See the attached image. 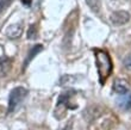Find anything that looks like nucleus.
I'll use <instances>...</instances> for the list:
<instances>
[{
    "label": "nucleus",
    "instance_id": "nucleus-1",
    "mask_svg": "<svg viewBox=\"0 0 131 130\" xmlns=\"http://www.w3.org/2000/svg\"><path fill=\"white\" fill-rule=\"evenodd\" d=\"M94 55H95V65H97L98 74H99V80L101 84H104L113 69L112 60H111L108 53H106L105 50L95 49Z\"/></svg>",
    "mask_w": 131,
    "mask_h": 130
},
{
    "label": "nucleus",
    "instance_id": "nucleus-2",
    "mask_svg": "<svg viewBox=\"0 0 131 130\" xmlns=\"http://www.w3.org/2000/svg\"><path fill=\"white\" fill-rule=\"evenodd\" d=\"M28 89L24 87H16L10 92L8 96V105H7V111L13 112L18 106L21 104V102L25 99V97L28 96Z\"/></svg>",
    "mask_w": 131,
    "mask_h": 130
},
{
    "label": "nucleus",
    "instance_id": "nucleus-3",
    "mask_svg": "<svg viewBox=\"0 0 131 130\" xmlns=\"http://www.w3.org/2000/svg\"><path fill=\"white\" fill-rule=\"evenodd\" d=\"M130 21V13L126 11H114L110 16V22L114 26H121Z\"/></svg>",
    "mask_w": 131,
    "mask_h": 130
},
{
    "label": "nucleus",
    "instance_id": "nucleus-4",
    "mask_svg": "<svg viewBox=\"0 0 131 130\" xmlns=\"http://www.w3.org/2000/svg\"><path fill=\"white\" fill-rule=\"evenodd\" d=\"M112 88L116 93L118 94H126L130 89V85L129 82L125 80V79H122V78H117L116 80L113 81V86Z\"/></svg>",
    "mask_w": 131,
    "mask_h": 130
},
{
    "label": "nucleus",
    "instance_id": "nucleus-5",
    "mask_svg": "<svg viewBox=\"0 0 131 130\" xmlns=\"http://www.w3.org/2000/svg\"><path fill=\"white\" fill-rule=\"evenodd\" d=\"M11 60L6 56H1L0 57V78L6 76L11 71Z\"/></svg>",
    "mask_w": 131,
    "mask_h": 130
},
{
    "label": "nucleus",
    "instance_id": "nucleus-6",
    "mask_svg": "<svg viewBox=\"0 0 131 130\" xmlns=\"http://www.w3.org/2000/svg\"><path fill=\"white\" fill-rule=\"evenodd\" d=\"M21 32H23V26L20 24H13V25H11V26H8V29L6 31V35L8 38L14 39V38L20 37Z\"/></svg>",
    "mask_w": 131,
    "mask_h": 130
},
{
    "label": "nucleus",
    "instance_id": "nucleus-7",
    "mask_svg": "<svg viewBox=\"0 0 131 130\" xmlns=\"http://www.w3.org/2000/svg\"><path fill=\"white\" fill-rule=\"evenodd\" d=\"M42 49H43V47H42L41 44H37V45H34L31 48V50L29 52L28 56H26V58H25V62H24V67H26V66L30 63V62L34 60V57L36 56V55L38 54V53L42 52Z\"/></svg>",
    "mask_w": 131,
    "mask_h": 130
},
{
    "label": "nucleus",
    "instance_id": "nucleus-8",
    "mask_svg": "<svg viewBox=\"0 0 131 130\" xmlns=\"http://www.w3.org/2000/svg\"><path fill=\"white\" fill-rule=\"evenodd\" d=\"M86 3L93 12L98 13L100 11V0H86Z\"/></svg>",
    "mask_w": 131,
    "mask_h": 130
},
{
    "label": "nucleus",
    "instance_id": "nucleus-9",
    "mask_svg": "<svg viewBox=\"0 0 131 130\" xmlns=\"http://www.w3.org/2000/svg\"><path fill=\"white\" fill-rule=\"evenodd\" d=\"M26 36H28L29 39H34V38L37 37V29H36V25H35V24H31V25H30V27H29Z\"/></svg>",
    "mask_w": 131,
    "mask_h": 130
},
{
    "label": "nucleus",
    "instance_id": "nucleus-10",
    "mask_svg": "<svg viewBox=\"0 0 131 130\" xmlns=\"http://www.w3.org/2000/svg\"><path fill=\"white\" fill-rule=\"evenodd\" d=\"M12 1H13V0H0V14L10 6L11 4H12Z\"/></svg>",
    "mask_w": 131,
    "mask_h": 130
},
{
    "label": "nucleus",
    "instance_id": "nucleus-11",
    "mask_svg": "<svg viewBox=\"0 0 131 130\" xmlns=\"http://www.w3.org/2000/svg\"><path fill=\"white\" fill-rule=\"evenodd\" d=\"M123 65H124V67L126 69L131 71V53H129V54L123 58Z\"/></svg>",
    "mask_w": 131,
    "mask_h": 130
},
{
    "label": "nucleus",
    "instance_id": "nucleus-12",
    "mask_svg": "<svg viewBox=\"0 0 131 130\" xmlns=\"http://www.w3.org/2000/svg\"><path fill=\"white\" fill-rule=\"evenodd\" d=\"M125 107H126V109H130V110H131V97H130V99L128 100V103H126Z\"/></svg>",
    "mask_w": 131,
    "mask_h": 130
},
{
    "label": "nucleus",
    "instance_id": "nucleus-13",
    "mask_svg": "<svg viewBox=\"0 0 131 130\" xmlns=\"http://www.w3.org/2000/svg\"><path fill=\"white\" fill-rule=\"evenodd\" d=\"M64 130H66V129H64Z\"/></svg>",
    "mask_w": 131,
    "mask_h": 130
}]
</instances>
